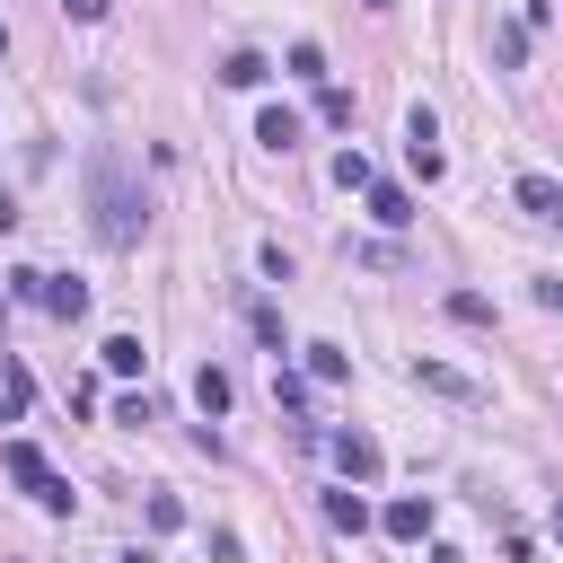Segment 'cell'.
Returning <instances> with one entry per match:
<instances>
[{
	"instance_id": "8",
	"label": "cell",
	"mask_w": 563,
	"mask_h": 563,
	"mask_svg": "<svg viewBox=\"0 0 563 563\" xmlns=\"http://www.w3.org/2000/svg\"><path fill=\"white\" fill-rule=\"evenodd\" d=\"M255 141H264V150H290V141H299V114H290V106H264V114H255Z\"/></svg>"
},
{
	"instance_id": "17",
	"label": "cell",
	"mask_w": 563,
	"mask_h": 563,
	"mask_svg": "<svg viewBox=\"0 0 563 563\" xmlns=\"http://www.w3.org/2000/svg\"><path fill=\"white\" fill-rule=\"evenodd\" d=\"M334 185H343V194H361V185H369V158H361V150H343V158H334Z\"/></svg>"
},
{
	"instance_id": "18",
	"label": "cell",
	"mask_w": 563,
	"mask_h": 563,
	"mask_svg": "<svg viewBox=\"0 0 563 563\" xmlns=\"http://www.w3.org/2000/svg\"><path fill=\"white\" fill-rule=\"evenodd\" d=\"M150 528H158V537L185 528V501H176V493H150Z\"/></svg>"
},
{
	"instance_id": "14",
	"label": "cell",
	"mask_w": 563,
	"mask_h": 563,
	"mask_svg": "<svg viewBox=\"0 0 563 563\" xmlns=\"http://www.w3.org/2000/svg\"><path fill=\"white\" fill-rule=\"evenodd\" d=\"M246 325H255V343L282 361V308H264V299H255V308H246Z\"/></svg>"
},
{
	"instance_id": "7",
	"label": "cell",
	"mask_w": 563,
	"mask_h": 563,
	"mask_svg": "<svg viewBox=\"0 0 563 563\" xmlns=\"http://www.w3.org/2000/svg\"><path fill=\"white\" fill-rule=\"evenodd\" d=\"M519 202H528L537 220H554V229H563V185H554V176H519Z\"/></svg>"
},
{
	"instance_id": "15",
	"label": "cell",
	"mask_w": 563,
	"mask_h": 563,
	"mask_svg": "<svg viewBox=\"0 0 563 563\" xmlns=\"http://www.w3.org/2000/svg\"><path fill=\"white\" fill-rule=\"evenodd\" d=\"M141 361H150V352H141V334H106V369H123V378H132Z\"/></svg>"
},
{
	"instance_id": "2",
	"label": "cell",
	"mask_w": 563,
	"mask_h": 563,
	"mask_svg": "<svg viewBox=\"0 0 563 563\" xmlns=\"http://www.w3.org/2000/svg\"><path fill=\"white\" fill-rule=\"evenodd\" d=\"M325 449H334V466H343L352 484H369V475H378V440H369V431H334Z\"/></svg>"
},
{
	"instance_id": "3",
	"label": "cell",
	"mask_w": 563,
	"mask_h": 563,
	"mask_svg": "<svg viewBox=\"0 0 563 563\" xmlns=\"http://www.w3.org/2000/svg\"><path fill=\"white\" fill-rule=\"evenodd\" d=\"M361 194H369V220H378V229H405V220H413V194H405V185H378V176H369Z\"/></svg>"
},
{
	"instance_id": "9",
	"label": "cell",
	"mask_w": 563,
	"mask_h": 563,
	"mask_svg": "<svg viewBox=\"0 0 563 563\" xmlns=\"http://www.w3.org/2000/svg\"><path fill=\"white\" fill-rule=\"evenodd\" d=\"M220 79H229V88H264V79H273V62H264V53H229V62H220Z\"/></svg>"
},
{
	"instance_id": "25",
	"label": "cell",
	"mask_w": 563,
	"mask_h": 563,
	"mask_svg": "<svg viewBox=\"0 0 563 563\" xmlns=\"http://www.w3.org/2000/svg\"><path fill=\"white\" fill-rule=\"evenodd\" d=\"M123 563H158V554H141V545H132V554H123Z\"/></svg>"
},
{
	"instance_id": "20",
	"label": "cell",
	"mask_w": 563,
	"mask_h": 563,
	"mask_svg": "<svg viewBox=\"0 0 563 563\" xmlns=\"http://www.w3.org/2000/svg\"><path fill=\"white\" fill-rule=\"evenodd\" d=\"M273 396H282V405H290V413H299V405H308V378H290V369H282V361H273Z\"/></svg>"
},
{
	"instance_id": "27",
	"label": "cell",
	"mask_w": 563,
	"mask_h": 563,
	"mask_svg": "<svg viewBox=\"0 0 563 563\" xmlns=\"http://www.w3.org/2000/svg\"><path fill=\"white\" fill-rule=\"evenodd\" d=\"M0 53H9V26H0Z\"/></svg>"
},
{
	"instance_id": "24",
	"label": "cell",
	"mask_w": 563,
	"mask_h": 563,
	"mask_svg": "<svg viewBox=\"0 0 563 563\" xmlns=\"http://www.w3.org/2000/svg\"><path fill=\"white\" fill-rule=\"evenodd\" d=\"M0 229H18V202H9V194H0Z\"/></svg>"
},
{
	"instance_id": "13",
	"label": "cell",
	"mask_w": 563,
	"mask_h": 563,
	"mask_svg": "<svg viewBox=\"0 0 563 563\" xmlns=\"http://www.w3.org/2000/svg\"><path fill=\"white\" fill-rule=\"evenodd\" d=\"M449 317H457V325H493V299H484V290H449Z\"/></svg>"
},
{
	"instance_id": "4",
	"label": "cell",
	"mask_w": 563,
	"mask_h": 563,
	"mask_svg": "<svg viewBox=\"0 0 563 563\" xmlns=\"http://www.w3.org/2000/svg\"><path fill=\"white\" fill-rule=\"evenodd\" d=\"M413 378H422L431 396H449V405H475V396H484V387H475V378H457L449 361H413Z\"/></svg>"
},
{
	"instance_id": "22",
	"label": "cell",
	"mask_w": 563,
	"mask_h": 563,
	"mask_svg": "<svg viewBox=\"0 0 563 563\" xmlns=\"http://www.w3.org/2000/svg\"><path fill=\"white\" fill-rule=\"evenodd\" d=\"M62 18H79V26H97V18H106V0H62Z\"/></svg>"
},
{
	"instance_id": "26",
	"label": "cell",
	"mask_w": 563,
	"mask_h": 563,
	"mask_svg": "<svg viewBox=\"0 0 563 563\" xmlns=\"http://www.w3.org/2000/svg\"><path fill=\"white\" fill-rule=\"evenodd\" d=\"M554 545H563V501H554Z\"/></svg>"
},
{
	"instance_id": "19",
	"label": "cell",
	"mask_w": 563,
	"mask_h": 563,
	"mask_svg": "<svg viewBox=\"0 0 563 563\" xmlns=\"http://www.w3.org/2000/svg\"><path fill=\"white\" fill-rule=\"evenodd\" d=\"M308 369H317V378H343V369H352V361H343V352H334V343H308Z\"/></svg>"
},
{
	"instance_id": "11",
	"label": "cell",
	"mask_w": 563,
	"mask_h": 563,
	"mask_svg": "<svg viewBox=\"0 0 563 563\" xmlns=\"http://www.w3.org/2000/svg\"><path fill=\"white\" fill-rule=\"evenodd\" d=\"M194 405H202V413H229V369L202 361V369H194Z\"/></svg>"
},
{
	"instance_id": "21",
	"label": "cell",
	"mask_w": 563,
	"mask_h": 563,
	"mask_svg": "<svg viewBox=\"0 0 563 563\" xmlns=\"http://www.w3.org/2000/svg\"><path fill=\"white\" fill-rule=\"evenodd\" d=\"M211 563H246V545H238V528H211Z\"/></svg>"
},
{
	"instance_id": "5",
	"label": "cell",
	"mask_w": 563,
	"mask_h": 563,
	"mask_svg": "<svg viewBox=\"0 0 563 563\" xmlns=\"http://www.w3.org/2000/svg\"><path fill=\"white\" fill-rule=\"evenodd\" d=\"M387 537H405V545H413V537H431V501H422V493L387 501Z\"/></svg>"
},
{
	"instance_id": "16",
	"label": "cell",
	"mask_w": 563,
	"mask_h": 563,
	"mask_svg": "<svg viewBox=\"0 0 563 563\" xmlns=\"http://www.w3.org/2000/svg\"><path fill=\"white\" fill-rule=\"evenodd\" d=\"M519 53H528V26H501V35H493V62H501V70H519Z\"/></svg>"
},
{
	"instance_id": "1",
	"label": "cell",
	"mask_w": 563,
	"mask_h": 563,
	"mask_svg": "<svg viewBox=\"0 0 563 563\" xmlns=\"http://www.w3.org/2000/svg\"><path fill=\"white\" fill-rule=\"evenodd\" d=\"M88 229H97L106 246H141V229H150V211H141V185H132L123 150H97V158H88Z\"/></svg>"
},
{
	"instance_id": "12",
	"label": "cell",
	"mask_w": 563,
	"mask_h": 563,
	"mask_svg": "<svg viewBox=\"0 0 563 563\" xmlns=\"http://www.w3.org/2000/svg\"><path fill=\"white\" fill-rule=\"evenodd\" d=\"M325 519H334L343 537H361V528H369V501H361V493H334V501H325Z\"/></svg>"
},
{
	"instance_id": "6",
	"label": "cell",
	"mask_w": 563,
	"mask_h": 563,
	"mask_svg": "<svg viewBox=\"0 0 563 563\" xmlns=\"http://www.w3.org/2000/svg\"><path fill=\"white\" fill-rule=\"evenodd\" d=\"M0 466H9V484H26V493H44V475H53V466H44L26 440H9V449H0Z\"/></svg>"
},
{
	"instance_id": "10",
	"label": "cell",
	"mask_w": 563,
	"mask_h": 563,
	"mask_svg": "<svg viewBox=\"0 0 563 563\" xmlns=\"http://www.w3.org/2000/svg\"><path fill=\"white\" fill-rule=\"evenodd\" d=\"M35 299H44L53 317H88V290H79V282H53V273H44V290H35Z\"/></svg>"
},
{
	"instance_id": "23",
	"label": "cell",
	"mask_w": 563,
	"mask_h": 563,
	"mask_svg": "<svg viewBox=\"0 0 563 563\" xmlns=\"http://www.w3.org/2000/svg\"><path fill=\"white\" fill-rule=\"evenodd\" d=\"M537 308H545V317H563V282H537Z\"/></svg>"
}]
</instances>
